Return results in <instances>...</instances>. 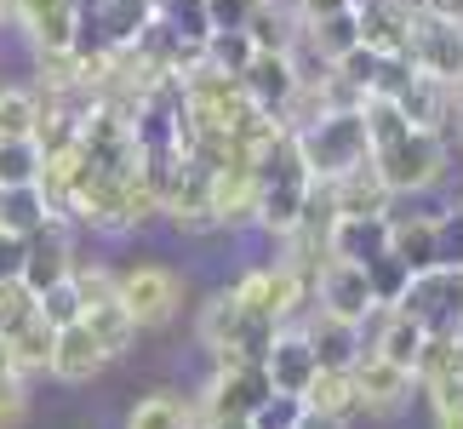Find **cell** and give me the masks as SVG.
Listing matches in <instances>:
<instances>
[{"label": "cell", "mask_w": 463, "mask_h": 429, "mask_svg": "<svg viewBox=\"0 0 463 429\" xmlns=\"http://www.w3.org/2000/svg\"><path fill=\"white\" fill-rule=\"evenodd\" d=\"M406 63H412L418 75L447 86L463 69V24L458 17H440V12H412V46H406Z\"/></svg>", "instance_id": "9"}, {"label": "cell", "mask_w": 463, "mask_h": 429, "mask_svg": "<svg viewBox=\"0 0 463 429\" xmlns=\"http://www.w3.org/2000/svg\"><path fill=\"white\" fill-rule=\"evenodd\" d=\"M366 275H372V298H378V310H383V303H401L406 281H412V270H406L401 258H389V253L372 258V263H366Z\"/></svg>", "instance_id": "29"}, {"label": "cell", "mask_w": 463, "mask_h": 429, "mask_svg": "<svg viewBox=\"0 0 463 429\" xmlns=\"http://www.w3.org/2000/svg\"><path fill=\"white\" fill-rule=\"evenodd\" d=\"M115 298L127 303L137 315V327H166L177 315V303H184V281H177L166 263H127V270H115Z\"/></svg>", "instance_id": "7"}, {"label": "cell", "mask_w": 463, "mask_h": 429, "mask_svg": "<svg viewBox=\"0 0 463 429\" xmlns=\"http://www.w3.org/2000/svg\"><path fill=\"white\" fill-rule=\"evenodd\" d=\"M430 418L435 429H463V378H447V384H430Z\"/></svg>", "instance_id": "30"}, {"label": "cell", "mask_w": 463, "mask_h": 429, "mask_svg": "<svg viewBox=\"0 0 463 429\" xmlns=\"http://www.w3.org/2000/svg\"><path fill=\"white\" fill-rule=\"evenodd\" d=\"M127 429H194V401L172 396V389L144 396V401L127 413Z\"/></svg>", "instance_id": "22"}, {"label": "cell", "mask_w": 463, "mask_h": 429, "mask_svg": "<svg viewBox=\"0 0 463 429\" xmlns=\"http://www.w3.org/2000/svg\"><path fill=\"white\" fill-rule=\"evenodd\" d=\"M458 338H463V327H458Z\"/></svg>", "instance_id": "41"}, {"label": "cell", "mask_w": 463, "mask_h": 429, "mask_svg": "<svg viewBox=\"0 0 463 429\" xmlns=\"http://www.w3.org/2000/svg\"><path fill=\"white\" fill-rule=\"evenodd\" d=\"M440 263H463V212H440Z\"/></svg>", "instance_id": "34"}, {"label": "cell", "mask_w": 463, "mask_h": 429, "mask_svg": "<svg viewBox=\"0 0 463 429\" xmlns=\"http://www.w3.org/2000/svg\"><path fill=\"white\" fill-rule=\"evenodd\" d=\"M263 396H269V372H263V361H223V367H212L206 389L194 396V424L252 418Z\"/></svg>", "instance_id": "4"}, {"label": "cell", "mask_w": 463, "mask_h": 429, "mask_svg": "<svg viewBox=\"0 0 463 429\" xmlns=\"http://www.w3.org/2000/svg\"><path fill=\"white\" fill-rule=\"evenodd\" d=\"M34 315V292L17 275H0V332H12L17 320Z\"/></svg>", "instance_id": "32"}, {"label": "cell", "mask_w": 463, "mask_h": 429, "mask_svg": "<svg viewBox=\"0 0 463 429\" xmlns=\"http://www.w3.org/2000/svg\"><path fill=\"white\" fill-rule=\"evenodd\" d=\"M52 332H58V327H46L41 310H34L29 320H17V327L6 332V344H12L17 372H24V378H29V372H46V367H52Z\"/></svg>", "instance_id": "23"}, {"label": "cell", "mask_w": 463, "mask_h": 429, "mask_svg": "<svg viewBox=\"0 0 463 429\" xmlns=\"http://www.w3.org/2000/svg\"><path fill=\"white\" fill-rule=\"evenodd\" d=\"M41 143L34 138H12L0 143V189H17V184H34L41 177Z\"/></svg>", "instance_id": "27"}, {"label": "cell", "mask_w": 463, "mask_h": 429, "mask_svg": "<svg viewBox=\"0 0 463 429\" xmlns=\"http://www.w3.org/2000/svg\"><path fill=\"white\" fill-rule=\"evenodd\" d=\"M34 120H41V92L34 86H0V143L34 138Z\"/></svg>", "instance_id": "25"}, {"label": "cell", "mask_w": 463, "mask_h": 429, "mask_svg": "<svg viewBox=\"0 0 463 429\" xmlns=\"http://www.w3.org/2000/svg\"><path fill=\"white\" fill-rule=\"evenodd\" d=\"M401 310H412L430 332H458L463 327V263L412 270V281L401 292Z\"/></svg>", "instance_id": "6"}, {"label": "cell", "mask_w": 463, "mask_h": 429, "mask_svg": "<svg viewBox=\"0 0 463 429\" xmlns=\"http://www.w3.org/2000/svg\"><path fill=\"white\" fill-rule=\"evenodd\" d=\"M0 17L29 34V46H80L86 6L80 0H0Z\"/></svg>", "instance_id": "8"}, {"label": "cell", "mask_w": 463, "mask_h": 429, "mask_svg": "<svg viewBox=\"0 0 463 429\" xmlns=\"http://www.w3.org/2000/svg\"><path fill=\"white\" fill-rule=\"evenodd\" d=\"M201 429H252V418H223V424H201Z\"/></svg>", "instance_id": "39"}, {"label": "cell", "mask_w": 463, "mask_h": 429, "mask_svg": "<svg viewBox=\"0 0 463 429\" xmlns=\"http://www.w3.org/2000/svg\"><path fill=\"white\" fill-rule=\"evenodd\" d=\"M292 138H298V149H304V167H309L315 184H332V177H344L349 167L372 160V132H366L361 103H337V110H326Z\"/></svg>", "instance_id": "2"}, {"label": "cell", "mask_w": 463, "mask_h": 429, "mask_svg": "<svg viewBox=\"0 0 463 429\" xmlns=\"http://www.w3.org/2000/svg\"><path fill=\"white\" fill-rule=\"evenodd\" d=\"M452 120H458V149H463V115H452Z\"/></svg>", "instance_id": "40"}, {"label": "cell", "mask_w": 463, "mask_h": 429, "mask_svg": "<svg viewBox=\"0 0 463 429\" xmlns=\"http://www.w3.org/2000/svg\"><path fill=\"white\" fill-rule=\"evenodd\" d=\"M298 81H304V75H298V58H292V52H252V58H246V69H241L246 98H252L263 115H275V120H280V110L292 103Z\"/></svg>", "instance_id": "12"}, {"label": "cell", "mask_w": 463, "mask_h": 429, "mask_svg": "<svg viewBox=\"0 0 463 429\" xmlns=\"http://www.w3.org/2000/svg\"><path fill=\"white\" fill-rule=\"evenodd\" d=\"M69 270H75V246H69V224H46V229H34V235H24L17 281H24L34 298H41L46 286L69 281Z\"/></svg>", "instance_id": "11"}, {"label": "cell", "mask_w": 463, "mask_h": 429, "mask_svg": "<svg viewBox=\"0 0 463 429\" xmlns=\"http://www.w3.org/2000/svg\"><path fill=\"white\" fill-rule=\"evenodd\" d=\"M383 253L401 258L406 270H430V263H440V212H412V218H395V212H389Z\"/></svg>", "instance_id": "15"}, {"label": "cell", "mask_w": 463, "mask_h": 429, "mask_svg": "<svg viewBox=\"0 0 463 429\" xmlns=\"http://www.w3.org/2000/svg\"><path fill=\"white\" fill-rule=\"evenodd\" d=\"M229 292L241 298V310L252 320H269V327H292V315L309 303V275L298 270V263L275 258V263H258V270H246Z\"/></svg>", "instance_id": "3"}, {"label": "cell", "mask_w": 463, "mask_h": 429, "mask_svg": "<svg viewBox=\"0 0 463 429\" xmlns=\"http://www.w3.org/2000/svg\"><path fill=\"white\" fill-rule=\"evenodd\" d=\"M309 298L320 315H337L349 327H366L378 315V298H372V275L366 263H349V258H326L320 270L309 275Z\"/></svg>", "instance_id": "5"}, {"label": "cell", "mask_w": 463, "mask_h": 429, "mask_svg": "<svg viewBox=\"0 0 463 429\" xmlns=\"http://www.w3.org/2000/svg\"><path fill=\"white\" fill-rule=\"evenodd\" d=\"M309 201H315V177L304 167V149H298L292 132H280L258 155V229L275 241L298 235V224L309 218Z\"/></svg>", "instance_id": "1"}, {"label": "cell", "mask_w": 463, "mask_h": 429, "mask_svg": "<svg viewBox=\"0 0 463 429\" xmlns=\"http://www.w3.org/2000/svg\"><path fill=\"white\" fill-rule=\"evenodd\" d=\"M383 224L389 218H332V229H326V258L372 263V258L383 253Z\"/></svg>", "instance_id": "20"}, {"label": "cell", "mask_w": 463, "mask_h": 429, "mask_svg": "<svg viewBox=\"0 0 463 429\" xmlns=\"http://www.w3.org/2000/svg\"><path fill=\"white\" fill-rule=\"evenodd\" d=\"M29 418V389H24V378H6L0 384V429H17Z\"/></svg>", "instance_id": "33"}, {"label": "cell", "mask_w": 463, "mask_h": 429, "mask_svg": "<svg viewBox=\"0 0 463 429\" xmlns=\"http://www.w3.org/2000/svg\"><path fill=\"white\" fill-rule=\"evenodd\" d=\"M52 224V206H46V195L41 184H17V189H0V229L6 235H34V229H46Z\"/></svg>", "instance_id": "21"}, {"label": "cell", "mask_w": 463, "mask_h": 429, "mask_svg": "<svg viewBox=\"0 0 463 429\" xmlns=\"http://www.w3.org/2000/svg\"><path fill=\"white\" fill-rule=\"evenodd\" d=\"M447 98H452V115H463V69L447 81Z\"/></svg>", "instance_id": "38"}, {"label": "cell", "mask_w": 463, "mask_h": 429, "mask_svg": "<svg viewBox=\"0 0 463 429\" xmlns=\"http://www.w3.org/2000/svg\"><path fill=\"white\" fill-rule=\"evenodd\" d=\"M298 6V17H326V12H344L349 0H292Z\"/></svg>", "instance_id": "36"}, {"label": "cell", "mask_w": 463, "mask_h": 429, "mask_svg": "<svg viewBox=\"0 0 463 429\" xmlns=\"http://www.w3.org/2000/svg\"><path fill=\"white\" fill-rule=\"evenodd\" d=\"M349 372H354V413H372V418H395L418 389L412 372L383 361V355H372V349H361V361Z\"/></svg>", "instance_id": "10"}, {"label": "cell", "mask_w": 463, "mask_h": 429, "mask_svg": "<svg viewBox=\"0 0 463 429\" xmlns=\"http://www.w3.org/2000/svg\"><path fill=\"white\" fill-rule=\"evenodd\" d=\"M6 378H24V372H17V355L6 344V332H0V384H6Z\"/></svg>", "instance_id": "37"}, {"label": "cell", "mask_w": 463, "mask_h": 429, "mask_svg": "<svg viewBox=\"0 0 463 429\" xmlns=\"http://www.w3.org/2000/svg\"><path fill=\"white\" fill-rule=\"evenodd\" d=\"M298 429H349V418L344 413H315V406H304V413H298Z\"/></svg>", "instance_id": "35"}, {"label": "cell", "mask_w": 463, "mask_h": 429, "mask_svg": "<svg viewBox=\"0 0 463 429\" xmlns=\"http://www.w3.org/2000/svg\"><path fill=\"white\" fill-rule=\"evenodd\" d=\"M103 367H109V355H103V344L86 332V320L52 332V367H46V372H52L58 384H92Z\"/></svg>", "instance_id": "17"}, {"label": "cell", "mask_w": 463, "mask_h": 429, "mask_svg": "<svg viewBox=\"0 0 463 429\" xmlns=\"http://www.w3.org/2000/svg\"><path fill=\"white\" fill-rule=\"evenodd\" d=\"M298 413H304V396L269 389V396L258 401V413H252V429H298Z\"/></svg>", "instance_id": "31"}, {"label": "cell", "mask_w": 463, "mask_h": 429, "mask_svg": "<svg viewBox=\"0 0 463 429\" xmlns=\"http://www.w3.org/2000/svg\"><path fill=\"white\" fill-rule=\"evenodd\" d=\"M34 310H41L46 327H75L80 310H86V298H80V286H75V281H58V286H46V292L34 298Z\"/></svg>", "instance_id": "28"}, {"label": "cell", "mask_w": 463, "mask_h": 429, "mask_svg": "<svg viewBox=\"0 0 463 429\" xmlns=\"http://www.w3.org/2000/svg\"><path fill=\"white\" fill-rule=\"evenodd\" d=\"M80 320H86V332H92L98 344H103V355H109V361L132 355V349H137V332H144V327H137V315H132L115 292H109V298H98V303H86Z\"/></svg>", "instance_id": "18"}, {"label": "cell", "mask_w": 463, "mask_h": 429, "mask_svg": "<svg viewBox=\"0 0 463 429\" xmlns=\"http://www.w3.org/2000/svg\"><path fill=\"white\" fill-rule=\"evenodd\" d=\"M423 338H430V327H423L412 310H401V303H383V310L372 315V344H366V349L412 372L418 355H423Z\"/></svg>", "instance_id": "16"}, {"label": "cell", "mask_w": 463, "mask_h": 429, "mask_svg": "<svg viewBox=\"0 0 463 429\" xmlns=\"http://www.w3.org/2000/svg\"><path fill=\"white\" fill-rule=\"evenodd\" d=\"M320 189H326V201H332V218H389V201H395L372 160L349 167L344 177H332V184H320Z\"/></svg>", "instance_id": "13"}, {"label": "cell", "mask_w": 463, "mask_h": 429, "mask_svg": "<svg viewBox=\"0 0 463 429\" xmlns=\"http://www.w3.org/2000/svg\"><path fill=\"white\" fill-rule=\"evenodd\" d=\"M263 372H269V389H280V396H304L309 378L320 372L309 332L304 327H280L275 344H269V355H263Z\"/></svg>", "instance_id": "14"}, {"label": "cell", "mask_w": 463, "mask_h": 429, "mask_svg": "<svg viewBox=\"0 0 463 429\" xmlns=\"http://www.w3.org/2000/svg\"><path fill=\"white\" fill-rule=\"evenodd\" d=\"M309 344H315V361L320 367H354L361 361V349H366V327H349V320H337V315H320L315 310V320H309Z\"/></svg>", "instance_id": "19"}, {"label": "cell", "mask_w": 463, "mask_h": 429, "mask_svg": "<svg viewBox=\"0 0 463 429\" xmlns=\"http://www.w3.org/2000/svg\"><path fill=\"white\" fill-rule=\"evenodd\" d=\"M304 406H315V413H354V372L349 367H320L309 389H304Z\"/></svg>", "instance_id": "24"}, {"label": "cell", "mask_w": 463, "mask_h": 429, "mask_svg": "<svg viewBox=\"0 0 463 429\" xmlns=\"http://www.w3.org/2000/svg\"><path fill=\"white\" fill-rule=\"evenodd\" d=\"M252 52H258V46L246 41V29H241V24H218V29H212V41H206V58H201V63L223 69V75H241Z\"/></svg>", "instance_id": "26"}]
</instances>
